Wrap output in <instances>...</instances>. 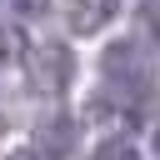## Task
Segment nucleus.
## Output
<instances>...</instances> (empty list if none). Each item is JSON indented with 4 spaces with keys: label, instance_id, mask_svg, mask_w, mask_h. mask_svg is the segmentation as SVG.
Returning <instances> with one entry per match:
<instances>
[{
    "label": "nucleus",
    "instance_id": "obj_1",
    "mask_svg": "<svg viewBox=\"0 0 160 160\" xmlns=\"http://www.w3.org/2000/svg\"><path fill=\"white\" fill-rule=\"evenodd\" d=\"M25 80L40 90V95H60V90H70V80H75V55H70V45H60V40H35V45H25Z\"/></svg>",
    "mask_w": 160,
    "mask_h": 160
},
{
    "label": "nucleus",
    "instance_id": "obj_2",
    "mask_svg": "<svg viewBox=\"0 0 160 160\" xmlns=\"http://www.w3.org/2000/svg\"><path fill=\"white\" fill-rule=\"evenodd\" d=\"M100 75L115 85V90H150V80H155V60H150V50L140 45V40H110L105 50H100Z\"/></svg>",
    "mask_w": 160,
    "mask_h": 160
},
{
    "label": "nucleus",
    "instance_id": "obj_3",
    "mask_svg": "<svg viewBox=\"0 0 160 160\" xmlns=\"http://www.w3.org/2000/svg\"><path fill=\"white\" fill-rule=\"evenodd\" d=\"M30 145H35L40 160H65V155H75V145H80V125H75V115H65V110L40 115Z\"/></svg>",
    "mask_w": 160,
    "mask_h": 160
},
{
    "label": "nucleus",
    "instance_id": "obj_4",
    "mask_svg": "<svg viewBox=\"0 0 160 160\" xmlns=\"http://www.w3.org/2000/svg\"><path fill=\"white\" fill-rule=\"evenodd\" d=\"M115 10H120V0H70V10H65V15H70V30H80V35H85V30H100Z\"/></svg>",
    "mask_w": 160,
    "mask_h": 160
},
{
    "label": "nucleus",
    "instance_id": "obj_5",
    "mask_svg": "<svg viewBox=\"0 0 160 160\" xmlns=\"http://www.w3.org/2000/svg\"><path fill=\"white\" fill-rule=\"evenodd\" d=\"M90 160H145V155H140V145H135L130 135H105V140L90 150Z\"/></svg>",
    "mask_w": 160,
    "mask_h": 160
},
{
    "label": "nucleus",
    "instance_id": "obj_6",
    "mask_svg": "<svg viewBox=\"0 0 160 160\" xmlns=\"http://www.w3.org/2000/svg\"><path fill=\"white\" fill-rule=\"evenodd\" d=\"M50 10V0H0V15H10V20H40Z\"/></svg>",
    "mask_w": 160,
    "mask_h": 160
},
{
    "label": "nucleus",
    "instance_id": "obj_7",
    "mask_svg": "<svg viewBox=\"0 0 160 160\" xmlns=\"http://www.w3.org/2000/svg\"><path fill=\"white\" fill-rule=\"evenodd\" d=\"M0 160H40V155H35V145H25V150H10V155H0Z\"/></svg>",
    "mask_w": 160,
    "mask_h": 160
},
{
    "label": "nucleus",
    "instance_id": "obj_8",
    "mask_svg": "<svg viewBox=\"0 0 160 160\" xmlns=\"http://www.w3.org/2000/svg\"><path fill=\"white\" fill-rule=\"evenodd\" d=\"M150 150L160 155V120H155V130H150Z\"/></svg>",
    "mask_w": 160,
    "mask_h": 160
},
{
    "label": "nucleus",
    "instance_id": "obj_9",
    "mask_svg": "<svg viewBox=\"0 0 160 160\" xmlns=\"http://www.w3.org/2000/svg\"><path fill=\"white\" fill-rule=\"evenodd\" d=\"M155 40H160V10H155Z\"/></svg>",
    "mask_w": 160,
    "mask_h": 160
}]
</instances>
